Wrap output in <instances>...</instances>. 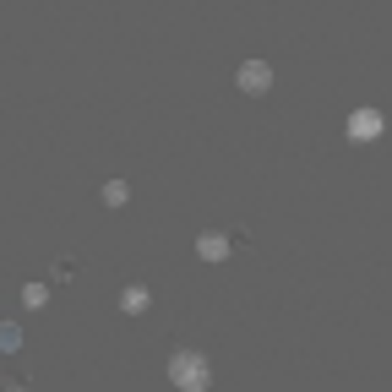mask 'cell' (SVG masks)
Here are the masks:
<instances>
[{"label": "cell", "mask_w": 392, "mask_h": 392, "mask_svg": "<svg viewBox=\"0 0 392 392\" xmlns=\"http://www.w3.org/2000/svg\"><path fill=\"white\" fill-rule=\"evenodd\" d=\"M240 87L262 93V87H267V65H246V71H240Z\"/></svg>", "instance_id": "6da1fadb"}]
</instances>
